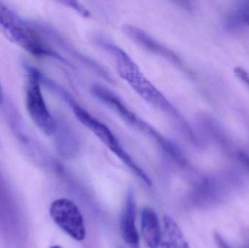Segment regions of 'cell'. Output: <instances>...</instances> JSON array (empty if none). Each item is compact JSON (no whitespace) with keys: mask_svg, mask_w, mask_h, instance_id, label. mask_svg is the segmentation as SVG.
I'll return each mask as SVG.
<instances>
[{"mask_svg":"<svg viewBox=\"0 0 249 248\" xmlns=\"http://www.w3.org/2000/svg\"><path fill=\"white\" fill-rule=\"evenodd\" d=\"M50 248H62L60 247V246H52V247H51Z\"/></svg>","mask_w":249,"mask_h":248,"instance_id":"5bb4252c","label":"cell"},{"mask_svg":"<svg viewBox=\"0 0 249 248\" xmlns=\"http://www.w3.org/2000/svg\"><path fill=\"white\" fill-rule=\"evenodd\" d=\"M234 73L238 79H240L249 87V74L245 69L241 67H235L234 68Z\"/></svg>","mask_w":249,"mask_h":248,"instance_id":"8fae6325","label":"cell"},{"mask_svg":"<svg viewBox=\"0 0 249 248\" xmlns=\"http://www.w3.org/2000/svg\"><path fill=\"white\" fill-rule=\"evenodd\" d=\"M246 24L248 25V26H249V21L246 22Z\"/></svg>","mask_w":249,"mask_h":248,"instance_id":"9a60e30c","label":"cell"},{"mask_svg":"<svg viewBox=\"0 0 249 248\" xmlns=\"http://www.w3.org/2000/svg\"><path fill=\"white\" fill-rule=\"evenodd\" d=\"M61 95L73 109V112L77 119L88 129L92 131L118 158L121 159V161L131 170L136 176L144 182L145 184L149 186H152V181L149 176L135 163L133 159L124 151L121 143L109 128L94 117L93 115H90L80 105L77 104V102L74 101V99L68 93L61 91Z\"/></svg>","mask_w":249,"mask_h":248,"instance_id":"3957f363","label":"cell"},{"mask_svg":"<svg viewBox=\"0 0 249 248\" xmlns=\"http://www.w3.org/2000/svg\"><path fill=\"white\" fill-rule=\"evenodd\" d=\"M241 18L244 20V22L249 21V1H247L243 6L241 10Z\"/></svg>","mask_w":249,"mask_h":248,"instance_id":"7c38bea8","label":"cell"},{"mask_svg":"<svg viewBox=\"0 0 249 248\" xmlns=\"http://www.w3.org/2000/svg\"><path fill=\"white\" fill-rule=\"evenodd\" d=\"M26 106L31 119L43 133L47 135L55 133L56 122L45 103L41 88L40 74L37 70H32L28 76Z\"/></svg>","mask_w":249,"mask_h":248,"instance_id":"277c9868","label":"cell"},{"mask_svg":"<svg viewBox=\"0 0 249 248\" xmlns=\"http://www.w3.org/2000/svg\"><path fill=\"white\" fill-rule=\"evenodd\" d=\"M3 103V92L1 89V84H0V105Z\"/></svg>","mask_w":249,"mask_h":248,"instance_id":"4fadbf2b","label":"cell"},{"mask_svg":"<svg viewBox=\"0 0 249 248\" xmlns=\"http://www.w3.org/2000/svg\"><path fill=\"white\" fill-rule=\"evenodd\" d=\"M0 32L12 43L35 56L54 57L61 60V57L53 52L33 29L1 1H0Z\"/></svg>","mask_w":249,"mask_h":248,"instance_id":"7a4b0ae2","label":"cell"},{"mask_svg":"<svg viewBox=\"0 0 249 248\" xmlns=\"http://www.w3.org/2000/svg\"><path fill=\"white\" fill-rule=\"evenodd\" d=\"M50 214L56 225L71 238L77 241L85 240L86 230L84 219L72 201L66 198L55 199L51 204Z\"/></svg>","mask_w":249,"mask_h":248,"instance_id":"5b68a950","label":"cell"},{"mask_svg":"<svg viewBox=\"0 0 249 248\" xmlns=\"http://www.w3.org/2000/svg\"><path fill=\"white\" fill-rule=\"evenodd\" d=\"M92 92L96 97L114 109L121 116V117L124 119V122L141 130L155 139H157L159 137L160 133L156 130L154 129L150 125L143 122L137 115L133 113L124 104V102L112 91L105 88L103 86L96 84L92 88Z\"/></svg>","mask_w":249,"mask_h":248,"instance_id":"8992f818","label":"cell"},{"mask_svg":"<svg viewBox=\"0 0 249 248\" xmlns=\"http://www.w3.org/2000/svg\"><path fill=\"white\" fill-rule=\"evenodd\" d=\"M162 227L152 208L146 207L142 212V233L145 244L149 248H157L161 237Z\"/></svg>","mask_w":249,"mask_h":248,"instance_id":"9c48e42d","label":"cell"},{"mask_svg":"<svg viewBox=\"0 0 249 248\" xmlns=\"http://www.w3.org/2000/svg\"><path fill=\"white\" fill-rule=\"evenodd\" d=\"M157 248H191L179 226L169 215L162 219L160 240Z\"/></svg>","mask_w":249,"mask_h":248,"instance_id":"ba28073f","label":"cell"},{"mask_svg":"<svg viewBox=\"0 0 249 248\" xmlns=\"http://www.w3.org/2000/svg\"><path fill=\"white\" fill-rule=\"evenodd\" d=\"M124 32L132 39L136 41L138 44H140L143 46V48H147L148 50L155 53L160 54L161 55H163L173 62L179 64L180 61L175 54L173 53L164 47L161 46L158 42L148 36L143 31H141L140 29L133 26H127L124 27Z\"/></svg>","mask_w":249,"mask_h":248,"instance_id":"30bf717a","label":"cell"},{"mask_svg":"<svg viewBox=\"0 0 249 248\" xmlns=\"http://www.w3.org/2000/svg\"><path fill=\"white\" fill-rule=\"evenodd\" d=\"M112 54L116 60L118 73L132 88L148 103L178 119L186 129L187 124L184 120H181V116L175 108L150 82L143 77L131 58L119 48L114 49Z\"/></svg>","mask_w":249,"mask_h":248,"instance_id":"6da1fadb","label":"cell"},{"mask_svg":"<svg viewBox=\"0 0 249 248\" xmlns=\"http://www.w3.org/2000/svg\"><path fill=\"white\" fill-rule=\"evenodd\" d=\"M121 232L127 246L139 248V236L136 227V199L134 192L130 189L127 192L121 215Z\"/></svg>","mask_w":249,"mask_h":248,"instance_id":"52a82bcc","label":"cell"}]
</instances>
